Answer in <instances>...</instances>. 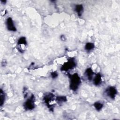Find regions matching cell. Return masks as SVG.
I'll use <instances>...</instances> for the list:
<instances>
[{
  "instance_id": "obj_1",
  "label": "cell",
  "mask_w": 120,
  "mask_h": 120,
  "mask_svg": "<svg viewBox=\"0 0 120 120\" xmlns=\"http://www.w3.org/2000/svg\"><path fill=\"white\" fill-rule=\"evenodd\" d=\"M69 77L70 78V89L74 91L76 90L81 83V79L79 75L75 73L70 75Z\"/></svg>"
},
{
  "instance_id": "obj_2",
  "label": "cell",
  "mask_w": 120,
  "mask_h": 120,
  "mask_svg": "<svg viewBox=\"0 0 120 120\" xmlns=\"http://www.w3.org/2000/svg\"><path fill=\"white\" fill-rule=\"evenodd\" d=\"M76 63L73 58H71L68 61L63 65L61 68V71H67L69 69H73L76 67Z\"/></svg>"
},
{
  "instance_id": "obj_3",
  "label": "cell",
  "mask_w": 120,
  "mask_h": 120,
  "mask_svg": "<svg viewBox=\"0 0 120 120\" xmlns=\"http://www.w3.org/2000/svg\"><path fill=\"white\" fill-rule=\"evenodd\" d=\"M35 97L33 95H32L31 97L28 98L24 103L23 106L26 110H31L35 107Z\"/></svg>"
},
{
  "instance_id": "obj_4",
  "label": "cell",
  "mask_w": 120,
  "mask_h": 120,
  "mask_svg": "<svg viewBox=\"0 0 120 120\" xmlns=\"http://www.w3.org/2000/svg\"><path fill=\"white\" fill-rule=\"evenodd\" d=\"M117 89L113 86L108 87L105 90V93L107 96L111 99H114L117 94Z\"/></svg>"
},
{
  "instance_id": "obj_5",
  "label": "cell",
  "mask_w": 120,
  "mask_h": 120,
  "mask_svg": "<svg viewBox=\"0 0 120 120\" xmlns=\"http://www.w3.org/2000/svg\"><path fill=\"white\" fill-rule=\"evenodd\" d=\"M6 26L8 30L11 31H15L16 30V27L15 26L14 22L11 17H8L6 20Z\"/></svg>"
},
{
  "instance_id": "obj_6",
  "label": "cell",
  "mask_w": 120,
  "mask_h": 120,
  "mask_svg": "<svg viewBox=\"0 0 120 120\" xmlns=\"http://www.w3.org/2000/svg\"><path fill=\"white\" fill-rule=\"evenodd\" d=\"M54 98V95L51 93H49L45 95L44 97L43 100L44 102L48 106L49 103L53 100Z\"/></svg>"
},
{
  "instance_id": "obj_7",
  "label": "cell",
  "mask_w": 120,
  "mask_h": 120,
  "mask_svg": "<svg viewBox=\"0 0 120 120\" xmlns=\"http://www.w3.org/2000/svg\"><path fill=\"white\" fill-rule=\"evenodd\" d=\"M102 83V77L101 75L98 73L97 74L94 79H93V84L96 86H98Z\"/></svg>"
},
{
  "instance_id": "obj_8",
  "label": "cell",
  "mask_w": 120,
  "mask_h": 120,
  "mask_svg": "<svg viewBox=\"0 0 120 120\" xmlns=\"http://www.w3.org/2000/svg\"><path fill=\"white\" fill-rule=\"evenodd\" d=\"M75 10L77 13L78 16H81L83 10V7L82 5V4L76 5L75 6Z\"/></svg>"
},
{
  "instance_id": "obj_9",
  "label": "cell",
  "mask_w": 120,
  "mask_h": 120,
  "mask_svg": "<svg viewBox=\"0 0 120 120\" xmlns=\"http://www.w3.org/2000/svg\"><path fill=\"white\" fill-rule=\"evenodd\" d=\"M94 73L91 68H87L85 72V74L86 76L87 77L88 79L90 81H91L94 75Z\"/></svg>"
},
{
  "instance_id": "obj_10",
  "label": "cell",
  "mask_w": 120,
  "mask_h": 120,
  "mask_svg": "<svg viewBox=\"0 0 120 120\" xmlns=\"http://www.w3.org/2000/svg\"><path fill=\"white\" fill-rule=\"evenodd\" d=\"M56 100L58 104L60 105L65 102H66L67 99V98L65 96H58L56 98Z\"/></svg>"
},
{
  "instance_id": "obj_11",
  "label": "cell",
  "mask_w": 120,
  "mask_h": 120,
  "mask_svg": "<svg viewBox=\"0 0 120 120\" xmlns=\"http://www.w3.org/2000/svg\"><path fill=\"white\" fill-rule=\"evenodd\" d=\"M95 47V45L92 43H87L85 45V49L87 51H90L93 50Z\"/></svg>"
},
{
  "instance_id": "obj_12",
  "label": "cell",
  "mask_w": 120,
  "mask_h": 120,
  "mask_svg": "<svg viewBox=\"0 0 120 120\" xmlns=\"http://www.w3.org/2000/svg\"><path fill=\"white\" fill-rule=\"evenodd\" d=\"M5 96L4 93V91L2 90V89H0V105L2 106L5 101Z\"/></svg>"
},
{
  "instance_id": "obj_13",
  "label": "cell",
  "mask_w": 120,
  "mask_h": 120,
  "mask_svg": "<svg viewBox=\"0 0 120 120\" xmlns=\"http://www.w3.org/2000/svg\"><path fill=\"white\" fill-rule=\"evenodd\" d=\"M93 105H94V107L95 108V109L98 111H99L100 110H101L103 107V104L99 102H95L94 104Z\"/></svg>"
},
{
  "instance_id": "obj_14",
  "label": "cell",
  "mask_w": 120,
  "mask_h": 120,
  "mask_svg": "<svg viewBox=\"0 0 120 120\" xmlns=\"http://www.w3.org/2000/svg\"><path fill=\"white\" fill-rule=\"evenodd\" d=\"M18 44L23 45H27V41L26 38L24 37H21L18 40Z\"/></svg>"
},
{
  "instance_id": "obj_15",
  "label": "cell",
  "mask_w": 120,
  "mask_h": 120,
  "mask_svg": "<svg viewBox=\"0 0 120 120\" xmlns=\"http://www.w3.org/2000/svg\"><path fill=\"white\" fill-rule=\"evenodd\" d=\"M51 76L52 78H55L58 76V74L56 72H53L51 73Z\"/></svg>"
}]
</instances>
